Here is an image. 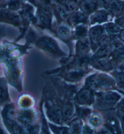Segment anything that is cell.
Wrapping results in <instances>:
<instances>
[{"instance_id": "cell-34", "label": "cell", "mask_w": 124, "mask_h": 134, "mask_svg": "<svg viewBox=\"0 0 124 134\" xmlns=\"http://www.w3.org/2000/svg\"><path fill=\"white\" fill-rule=\"evenodd\" d=\"M113 1V0H98V7H102V9H106L108 5L110 4V3Z\"/></svg>"}, {"instance_id": "cell-35", "label": "cell", "mask_w": 124, "mask_h": 134, "mask_svg": "<svg viewBox=\"0 0 124 134\" xmlns=\"http://www.w3.org/2000/svg\"><path fill=\"white\" fill-rule=\"evenodd\" d=\"M82 132L83 133H93V130L89 126L85 125L82 128Z\"/></svg>"}, {"instance_id": "cell-18", "label": "cell", "mask_w": 124, "mask_h": 134, "mask_svg": "<svg viewBox=\"0 0 124 134\" xmlns=\"http://www.w3.org/2000/svg\"><path fill=\"white\" fill-rule=\"evenodd\" d=\"M85 71L83 69H71L67 72L66 78L67 79L70 80L71 81H77L81 79L85 75Z\"/></svg>"}, {"instance_id": "cell-26", "label": "cell", "mask_w": 124, "mask_h": 134, "mask_svg": "<svg viewBox=\"0 0 124 134\" xmlns=\"http://www.w3.org/2000/svg\"><path fill=\"white\" fill-rule=\"evenodd\" d=\"M118 122L116 118L113 115H107L106 118V126L110 131H117Z\"/></svg>"}, {"instance_id": "cell-42", "label": "cell", "mask_w": 124, "mask_h": 134, "mask_svg": "<svg viewBox=\"0 0 124 134\" xmlns=\"http://www.w3.org/2000/svg\"><path fill=\"white\" fill-rule=\"evenodd\" d=\"M0 133H5L4 132V131L3 129V128H2L1 126V124H0Z\"/></svg>"}, {"instance_id": "cell-12", "label": "cell", "mask_w": 124, "mask_h": 134, "mask_svg": "<svg viewBox=\"0 0 124 134\" xmlns=\"http://www.w3.org/2000/svg\"><path fill=\"white\" fill-rule=\"evenodd\" d=\"M90 49V42L85 37L78 40L76 45V53L79 57H85Z\"/></svg>"}, {"instance_id": "cell-11", "label": "cell", "mask_w": 124, "mask_h": 134, "mask_svg": "<svg viewBox=\"0 0 124 134\" xmlns=\"http://www.w3.org/2000/svg\"><path fill=\"white\" fill-rule=\"evenodd\" d=\"M47 115L51 121L58 124H61L63 121L62 109L60 107L52 105L47 110Z\"/></svg>"}, {"instance_id": "cell-2", "label": "cell", "mask_w": 124, "mask_h": 134, "mask_svg": "<svg viewBox=\"0 0 124 134\" xmlns=\"http://www.w3.org/2000/svg\"><path fill=\"white\" fill-rule=\"evenodd\" d=\"M120 98V95L114 92L108 91L98 93L95 98V107L99 110H108L113 108Z\"/></svg>"}, {"instance_id": "cell-23", "label": "cell", "mask_w": 124, "mask_h": 134, "mask_svg": "<svg viewBox=\"0 0 124 134\" xmlns=\"http://www.w3.org/2000/svg\"><path fill=\"white\" fill-rule=\"evenodd\" d=\"M11 50L9 45H3L0 46V64L6 61L10 58V54Z\"/></svg>"}, {"instance_id": "cell-39", "label": "cell", "mask_w": 124, "mask_h": 134, "mask_svg": "<svg viewBox=\"0 0 124 134\" xmlns=\"http://www.w3.org/2000/svg\"><path fill=\"white\" fill-rule=\"evenodd\" d=\"M119 36L120 40H121L122 41L124 42V29L121 30V32H120V33L119 34Z\"/></svg>"}, {"instance_id": "cell-30", "label": "cell", "mask_w": 124, "mask_h": 134, "mask_svg": "<svg viewBox=\"0 0 124 134\" xmlns=\"http://www.w3.org/2000/svg\"><path fill=\"white\" fill-rule=\"evenodd\" d=\"M116 83L121 89H124V72H117L114 74Z\"/></svg>"}, {"instance_id": "cell-20", "label": "cell", "mask_w": 124, "mask_h": 134, "mask_svg": "<svg viewBox=\"0 0 124 134\" xmlns=\"http://www.w3.org/2000/svg\"><path fill=\"white\" fill-rule=\"evenodd\" d=\"M104 27L106 34H107L111 37H115V36L119 35L120 32H121L120 27L114 23H108L105 24Z\"/></svg>"}, {"instance_id": "cell-7", "label": "cell", "mask_w": 124, "mask_h": 134, "mask_svg": "<svg viewBox=\"0 0 124 134\" xmlns=\"http://www.w3.org/2000/svg\"><path fill=\"white\" fill-rule=\"evenodd\" d=\"M36 115L33 110L21 109L16 114V120L21 126L26 127L28 124H33L35 120Z\"/></svg>"}, {"instance_id": "cell-3", "label": "cell", "mask_w": 124, "mask_h": 134, "mask_svg": "<svg viewBox=\"0 0 124 134\" xmlns=\"http://www.w3.org/2000/svg\"><path fill=\"white\" fill-rule=\"evenodd\" d=\"M1 116L3 123L6 129L10 133L13 131L18 122L16 121V113L13 103H7L1 111Z\"/></svg>"}, {"instance_id": "cell-45", "label": "cell", "mask_w": 124, "mask_h": 134, "mask_svg": "<svg viewBox=\"0 0 124 134\" xmlns=\"http://www.w3.org/2000/svg\"><path fill=\"white\" fill-rule=\"evenodd\" d=\"M123 129H124V124H123Z\"/></svg>"}, {"instance_id": "cell-41", "label": "cell", "mask_w": 124, "mask_h": 134, "mask_svg": "<svg viewBox=\"0 0 124 134\" xmlns=\"http://www.w3.org/2000/svg\"><path fill=\"white\" fill-rule=\"evenodd\" d=\"M120 110L122 113H124V101L121 103L120 105Z\"/></svg>"}, {"instance_id": "cell-21", "label": "cell", "mask_w": 124, "mask_h": 134, "mask_svg": "<svg viewBox=\"0 0 124 134\" xmlns=\"http://www.w3.org/2000/svg\"><path fill=\"white\" fill-rule=\"evenodd\" d=\"M65 10L69 15L70 13L78 11L79 9V2L76 0H68L62 4Z\"/></svg>"}, {"instance_id": "cell-17", "label": "cell", "mask_w": 124, "mask_h": 134, "mask_svg": "<svg viewBox=\"0 0 124 134\" xmlns=\"http://www.w3.org/2000/svg\"><path fill=\"white\" fill-rule=\"evenodd\" d=\"M111 47L110 45L102 46H99V48L96 51V53L93 56L95 59H101V58H105L109 56L111 53Z\"/></svg>"}, {"instance_id": "cell-25", "label": "cell", "mask_w": 124, "mask_h": 134, "mask_svg": "<svg viewBox=\"0 0 124 134\" xmlns=\"http://www.w3.org/2000/svg\"><path fill=\"white\" fill-rule=\"evenodd\" d=\"M82 124L79 118H74L70 123V130L72 133H79L82 132Z\"/></svg>"}, {"instance_id": "cell-32", "label": "cell", "mask_w": 124, "mask_h": 134, "mask_svg": "<svg viewBox=\"0 0 124 134\" xmlns=\"http://www.w3.org/2000/svg\"><path fill=\"white\" fill-rule=\"evenodd\" d=\"M91 110L88 108H80L78 110V114H79V116L81 119L85 120V118H88L90 115L91 114Z\"/></svg>"}, {"instance_id": "cell-6", "label": "cell", "mask_w": 124, "mask_h": 134, "mask_svg": "<svg viewBox=\"0 0 124 134\" xmlns=\"http://www.w3.org/2000/svg\"><path fill=\"white\" fill-rule=\"evenodd\" d=\"M95 101L92 89L85 87L78 92L76 97V101L80 105H90Z\"/></svg>"}, {"instance_id": "cell-33", "label": "cell", "mask_w": 124, "mask_h": 134, "mask_svg": "<svg viewBox=\"0 0 124 134\" xmlns=\"http://www.w3.org/2000/svg\"><path fill=\"white\" fill-rule=\"evenodd\" d=\"M25 127V131L27 132V133H37L38 131V126L35 125L34 124H30L26 126Z\"/></svg>"}, {"instance_id": "cell-31", "label": "cell", "mask_w": 124, "mask_h": 134, "mask_svg": "<svg viewBox=\"0 0 124 134\" xmlns=\"http://www.w3.org/2000/svg\"><path fill=\"white\" fill-rule=\"evenodd\" d=\"M50 127L55 133H69L70 132V128H67L65 127H56L54 125L49 123Z\"/></svg>"}, {"instance_id": "cell-4", "label": "cell", "mask_w": 124, "mask_h": 134, "mask_svg": "<svg viewBox=\"0 0 124 134\" xmlns=\"http://www.w3.org/2000/svg\"><path fill=\"white\" fill-rule=\"evenodd\" d=\"M36 44L40 49L51 55L56 56H61L62 55V52L59 48L58 43L52 38L43 36L38 39Z\"/></svg>"}, {"instance_id": "cell-5", "label": "cell", "mask_w": 124, "mask_h": 134, "mask_svg": "<svg viewBox=\"0 0 124 134\" xmlns=\"http://www.w3.org/2000/svg\"><path fill=\"white\" fill-rule=\"evenodd\" d=\"M0 23L19 26L21 23L20 15L8 9L0 8Z\"/></svg>"}, {"instance_id": "cell-15", "label": "cell", "mask_w": 124, "mask_h": 134, "mask_svg": "<svg viewBox=\"0 0 124 134\" xmlns=\"http://www.w3.org/2000/svg\"><path fill=\"white\" fill-rule=\"evenodd\" d=\"M91 64L94 68L103 70V71H108V70H111L113 68L111 61L107 58L95 59L93 60Z\"/></svg>"}, {"instance_id": "cell-37", "label": "cell", "mask_w": 124, "mask_h": 134, "mask_svg": "<svg viewBox=\"0 0 124 134\" xmlns=\"http://www.w3.org/2000/svg\"><path fill=\"white\" fill-rule=\"evenodd\" d=\"M5 35V30L4 27L0 26V41Z\"/></svg>"}, {"instance_id": "cell-28", "label": "cell", "mask_w": 124, "mask_h": 134, "mask_svg": "<svg viewBox=\"0 0 124 134\" xmlns=\"http://www.w3.org/2000/svg\"><path fill=\"white\" fill-rule=\"evenodd\" d=\"M102 120L98 113H93L89 118V122L93 127H98L101 124Z\"/></svg>"}, {"instance_id": "cell-14", "label": "cell", "mask_w": 124, "mask_h": 134, "mask_svg": "<svg viewBox=\"0 0 124 134\" xmlns=\"http://www.w3.org/2000/svg\"><path fill=\"white\" fill-rule=\"evenodd\" d=\"M10 98L6 80L4 78H0V105L9 103Z\"/></svg>"}, {"instance_id": "cell-40", "label": "cell", "mask_w": 124, "mask_h": 134, "mask_svg": "<svg viewBox=\"0 0 124 134\" xmlns=\"http://www.w3.org/2000/svg\"><path fill=\"white\" fill-rule=\"evenodd\" d=\"M8 0H0V8H3Z\"/></svg>"}, {"instance_id": "cell-43", "label": "cell", "mask_w": 124, "mask_h": 134, "mask_svg": "<svg viewBox=\"0 0 124 134\" xmlns=\"http://www.w3.org/2000/svg\"><path fill=\"white\" fill-rule=\"evenodd\" d=\"M122 13L124 15V4H123V7H122Z\"/></svg>"}, {"instance_id": "cell-10", "label": "cell", "mask_w": 124, "mask_h": 134, "mask_svg": "<svg viewBox=\"0 0 124 134\" xmlns=\"http://www.w3.org/2000/svg\"><path fill=\"white\" fill-rule=\"evenodd\" d=\"M98 7V0H81L79 2V9L87 15H91L96 11Z\"/></svg>"}, {"instance_id": "cell-8", "label": "cell", "mask_w": 124, "mask_h": 134, "mask_svg": "<svg viewBox=\"0 0 124 134\" xmlns=\"http://www.w3.org/2000/svg\"><path fill=\"white\" fill-rule=\"evenodd\" d=\"M111 14L105 9H99L91 13L90 17V24H101L108 21L110 20Z\"/></svg>"}, {"instance_id": "cell-19", "label": "cell", "mask_w": 124, "mask_h": 134, "mask_svg": "<svg viewBox=\"0 0 124 134\" xmlns=\"http://www.w3.org/2000/svg\"><path fill=\"white\" fill-rule=\"evenodd\" d=\"M23 0H8L3 8L17 12L24 7Z\"/></svg>"}, {"instance_id": "cell-27", "label": "cell", "mask_w": 124, "mask_h": 134, "mask_svg": "<svg viewBox=\"0 0 124 134\" xmlns=\"http://www.w3.org/2000/svg\"><path fill=\"white\" fill-rule=\"evenodd\" d=\"M62 112L63 118H66V120L70 119L73 115L74 109L72 104H67L63 106L62 109Z\"/></svg>"}, {"instance_id": "cell-9", "label": "cell", "mask_w": 124, "mask_h": 134, "mask_svg": "<svg viewBox=\"0 0 124 134\" xmlns=\"http://www.w3.org/2000/svg\"><path fill=\"white\" fill-rule=\"evenodd\" d=\"M67 24L70 26H76L81 24H85L87 22V15L82 12L76 11L68 15L66 18Z\"/></svg>"}, {"instance_id": "cell-22", "label": "cell", "mask_w": 124, "mask_h": 134, "mask_svg": "<svg viewBox=\"0 0 124 134\" xmlns=\"http://www.w3.org/2000/svg\"><path fill=\"white\" fill-rule=\"evenodd\" d=\"M87 26L85 24H81L76 26L74 32V38L77 40L82 39L87 37L88 34Z\"/></svg>"}, {"instance_id": "cell-44", "label": "cell", "mask_w": 124, "mask_h": 134, "mask_svg": "<svg viewBox=\"0 0 124 134\" xmlns=\"http://www.w3.org/2000/svg\"><path fill=\"white\" fill-rule=\"evenodd\" d=\"M64 1H68V0H64Z\"/></svg>"}, {"instance_id": "cell-36", "label": "cell", "mask_w": 124, "mask_h": 134, "mask_svg": "<svg viewBox=\"0 0 124 134\" xmlns=\"http://www.w3.org/2000/svg\"><path fill=\"white\" fill-rule=\"evenodd\" d=\"M115 23L120 27V28H124V17H120V18H116L115 20Z\"/></svg>"}, {"instance_id": "cell-24", "label": "cell", "mask_w": 124, "mask_h": 134, "mask_svg": "<svg viewBox=\"0 0 124 134\" xmlns=\"http://www.w3.org/2000/svg\"><path fill=\"white\" fill-rule=\"evenodd\" d=\"M57 34L60 38L62 39H66L70 37L71 34V30L68 25L62 24L58 26L56 30Z\"/></svg>"}, {"instance_id": "cell-1", "label": "cell", "mask_w": 124, "mask_h": 134, "mask_svg": "<svg viewBox=\"0 0 124 134\" xmlns=\"http://www.w3.org/2000/svg\"><path fill=\"white\" fill-rule=\"evenodd\" d=\"M116 81L113 78L105 74H95L85 80V86L92 90H107L113 87Z\"/></svg>"}, {"instance_id": "cell-13", "label": "cell", "mask_w": 124, "mask_h": 134, "mask_svg": "<svg viewBox=\"0 0 124 134\" xmlns=\"http://www.w3.org/2000/svg\"><path fill=\"white\" fill-rule=\"evenodd\" d=\"M105 29L104 26L101 25H96L90 29L88 30V36L91 43L96 44L99 38L104 34ZM98 45V44H97Z\"/></svg>"}, {"instance_id": "cell-16", "label": "cell", "mask_w": 124, "mask_h": 134, "mask_svg": "<svg viewBox=\"0 0 124 134\" xmlns=\"http://www.w3.org/2000/svg\"><path fill=\"white\" fill-rule=\"evenodd\" d=\"M123 3L120 0H113L107 7V10L111 15H117L122 12Z\"/></svg>"}, {"instance_id": "cell-29", "label": "cell", "mask_w": 124, "mask_h": 134, "mask_svg": "<svg viewBox=\"0 0 124 134\" xmlns=\"http://www.w3.org/2000/svg\"><path fill=\"white\" fill-rule=\"evenodd\" d=\"M112 43V37L108 35L107 34H104L99 38L97 44L99 46H102L110 45Z\"/></svg>"}, {"instance_id": "cell-38", "label": "cell", "mask_w": 124, "mask_h": 134, "mask_svg": "<svg viewBox=\"0 0 124 134\" xmlns=\"http://www.w3.org/2000/svg\"><path fill=\"white\" fill-rule=\"evenodd\" d=\"M28 1L35 5H40L43 3V0H28Z\"/></svg>"}]
</instances>
